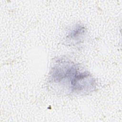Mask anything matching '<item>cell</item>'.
Segmentation results:
<instances>
[{"mask_svg": "<svg viewBox=\"0 0 122 122\" xmlns=\"http://www.w3.org/2000/svg\"><path fill=\"white\" fill-rule=\"evenodd\" d=\"M50 80L61 92L75 95L88 94L94 90L96 85L90 72L64 59L54 63L50 72Z\"/></svg>", "mask_w": 122, "mask_h": 122, "instance_id": "obj_1", "label": "cell"}, {"mask_svg": "<svg viewBox=\"0 0 122 122\" xmlns=\"http://www.w3.org/2000/svg\"><path fill=\"white\" fill-rule=\"evenodd\" d=\"M86 32L85 27L80 24L76 25L70 30L66 38L71 42H80L83 38Z\"/></svg>", "mask_w": 122, "mask_h": 122, "instance_id": "obj_2", "label": "cell"}]
</instances>
